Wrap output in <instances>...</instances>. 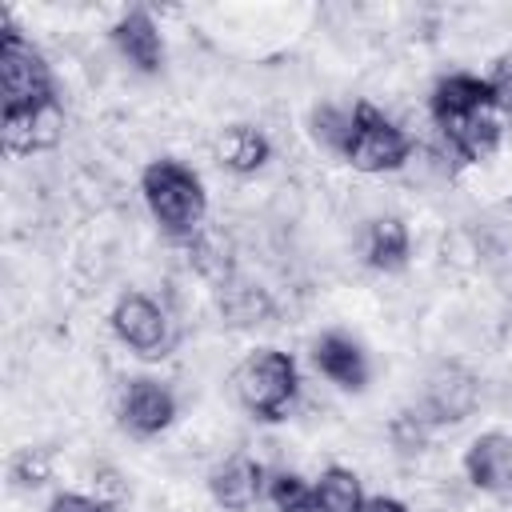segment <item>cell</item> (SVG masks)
Returning <instances> with one entry per match:
<instances>
[{
	"instance_id": "1",
	"label": "cell",
	"mask_w": 512,
	"mask_h": 512,
	"mask_svg": "<svg viewBox=\"0 0 512 512\" xmlns=\"http://www.w3.org/2000/svg\"><path fill=\"white\" fill-rule=\"evenodd\" d=\"M0 84H4V124H24L56 104L52 72L44 56L8 24L0 44Z\"/></svg>"
},
{
	"instance_id": "2",
	"label": "cell",
	"mask_w": 512,
	"mask_h": 512,
	"mask_svg": "<svg viewBox=\"0 0 512 512\" xmlns=\"http://www.w3.org/2000/svg\"><path fill=\"white\" fill-rule=\"evenodd\" d=\"M140 192H144V204L156 216V224L168 232H192L208 212L204 180L172 156H160L144 168Z\"/></svg>"
},
{
	"instance_id": "3",
	"label": "cell",
	"mask_w": 512,
	"mask_h": 512,
	"mask_svg": "<svg viewBox=\"0 0 512 512\" xmlns=\"http://www.w3.org/2000/svg\"><path fill=\"white\" fill-rule=\"evenodd\" d=\"M300 376L288 352L280 348H256L240 368H236V396L240 404L260 416V420H280L292 400H296Z\"/></svg>"
},
{
	"instance_id": "4",
	"label": "cell",
	"mask_w": 512,
	"mask_h": 512,
	"mask_svg": "<svg viewBox=\"0 0 512 512\" xmlns=\"http://www.w3.org/2000/svg\"><path fill=\"white\" fill-rule=\"evenodd\" d=\"M412 152V140L404 128H396L384 112L372 104H356L348 120V136L340 156L360 172H396Z\"/></svg>"
},
{
	"instance_id": "5",
	"label": "cell",
	"mask_w": 512,
	"mask_h": 512,
	"mask_svg": "<svg viewBox=\"0 0 512 512\" xmlns=\"http://www.w3.org/2000/svg\"><path fill=\"white\" fill-rule=\"evenodd\" d=\"M112 328H116V336L132 348V352H140V356H164V348H168V340H172V332H168V316H164V308L156 304V300H148L144 292H124L120 300H116V308H112Z\"/></svg>"
},
{
	"instance_id": "6",
	"label": "cell",
	"mask_w": 512,
	"mask_h": 512,
	"mask_svg": "<svg viewBox=\"0 0 512 512\" xmlns=\"http://www.w3.org/2000/svg\"><path fill=\"white\" fill-rule=\"evenodd\" d=\"M496 104H492V88L488 80L472 76V72H452L444 76L436 88H432V116L440 124V132L456 128V124H468L476 116H488Z\"/></svg>"
},
{
	"instance_id": "7",
	"label": "cell",
	"mask_w": 512,
	"mask_h": 512,
	"mask_svg": "<svg viewBox=\"0 0 512 512\" xmlns=\"http://www.w3.org/2000/svg\"><path fill=\"white\" fill-rule=\"evenodd\" d=\"M120 420H124V428L136 432V436H156V432H164V428L176 420V396H172L160 380L140 376V380H132V384L124 388Z\"/></svg>"
},
{
	"instance_id": "8",
	"label": "cell",
	"mask_w": 512,
	"mask_h": 512,
	"mask_svg": "<svg viewBox=\"0 0 512 512\" xmlns=\"http://www.w3.org/2000/svg\"><path fill=\"white\" fill-rule=\"evenodd\" d=\"M112 44L140 72H160V64H164V36L144 8H132L112 24Z\"/></svg>"
},
{
	"instance_id": "9",
	"label": "cell",
	"mask_w": 512,
	"mask_h": 512,
	"mask_svg": "<svg viewBox=\"0 0 512 512\" xmlns=\"http://www.w3.org/2000/svg\"><path fill=\"white\" fill-rule=\"evenodd\" d=\"M464 472L484 492H508L512 488V436L484 432L464 452Z\"/></svg>"
},
{
	"instance_id": "10",
	"label": "cell",
	"mask_w": 512,
	"mask_h": 512,
	"mask_svg": "<svg viewBox=\"0 0 512 512\" xmlns=\"http://www.w3.org/2000/svg\"><path fill=\"white\" fill-rule=\"evenodd\" d=\"M208 488H212V500H216L220 508H228V512H248V508H256L260 496H264V468H260L252 456H232V460H224V464L212 472Z\"/></svg>"
},
{
	"instance_id": "11",
	"label": "cell",
	"mask_w": 512,
	"mask_h": 512,
	"mask_svg": "<svg viewBox=\"0 0 512 512\" xmlns=\"http://www.w3.org/2000/svg\"><path fill=\"white\" fill-rule=\"evenodd\" d=\"M312 360L332 384H340L348 392H360L368 384V360H364L360 344L352 336H344V332H324L316 340V348H312Z\"/></svg>"
},
{
	"instance_id": "12",
	"label": "cell",
	"mask_w": 512,
	"mask_h": 512,
	"mask_svg": "<svg viewBox=\"0 0 512 512\" xmlns=\"http://www.w3.org/2000/svg\"><path fill=\"white\" fill-rule=\"evenodd\" d=\"M408 248H412V240H408L404 220H396V216H380V220L368 224L364 252H368V264H372V268H380V272H396V268H404V264H408Z\"/></svg>"
},
{
	"instance_id": "13",
	"label": "cell",
	"mask_w": 512,
	"mask_h": 512,
	"mask_svg": "<svg viewBox=\"0 0 512 512\" xmlns=\"http://www.w3.org/2000/svg\"><path fill=\"white\" fill-rule=\"evenodd\" d=\"M312 488H316V512H364L368 504L356 472L348 468H324Z\"/></svg>"
},
{
	"instance_id": "14",
	"label": "cell",
	"mask_w": 512,
	"mask_h": 512,
	"mask_svg": "<svg viewBox=\"0 0 512 512\" xmlns=\"http://www.w3.org/2000/svg\"><path fill=\"white\" fill-rule=\"evenodd\" d=\"M472 400H476V384L460 368H448L428 388V408L436 412L432 420H464V412L472 408Z\"/></svg>"
},
{
	"instance_id": "15",
	"label": "cell",
	"mask_w": 512,
	"mask_h": 512,
	"mask_svg": "<svg viewBox=\"0 0 512 512\" xmlns=\"http://www.w3.org/2000/svg\"><path fill=\"white\" fill-rule=\"evenodd\" d=\"M220 156H224V164H228L232 172H256V168L272 156V144H268V136H264L260 128L236 124V128L224 132V140H220Z\"/></svg>"
},
{
	"instance_id": "16",
	"label": "cell",
	"mask_w": 512,
	"mask_h": 512,
	"mask_svg": "<svg viewBox=\"0 0 512 512\" xmlns=\"http://www.w3.org/2000/svg\"><path fill=\"white\" fill-rule=\"evenodd\" d=\"M268 500L276 512H316V488L296 472H276L268 480Z\"/></svg>"
},
{
	"instance_id": "17",
	"label": "cell",
	"mask_w": 512,
	"mask_h": 512,
	"mask_svg": "<svg viewBox=\"0 0 512 512\" xmlns=\"http://www.w3.org/2000/svg\"><path fill=\"white\" fill-rule=\"evenodd\" d=\"M488 88H492V104L512 112V56H500L492 76H488Z\"/></svg>"
},
{
	"instance_id": "18",
	"label": "cell",
	"mask_w": 512,
	"mask_h": 512,
	"mask_svg": "<svg viewBox=\"0 0 512 512\" xmlns=\"http://www.w3.org/2000/svg\"><path fill=\"white\" fill-rule=\"evenodd\" d=\"M12 476L20 480V484H44V476H48V464H44V456L40 452H20L16 460H12Z\"/></svg>"
},
{
	"instance_id": "19",
	"label": "cell",
	"mask_w": 512,
	"mask_h": 512,
	"mask_svg": "<svg viewBox=\"0 0 512 512\" xmlns=\"http://www.w3.org/2000/svg\"><path fill=\"white\" fill-rule=\"evenodd\" d=\"M48 512H104V504L92 500V496H80V492H60L48 504Z\"/></svg>"
},
{
	"instance_id": "20",
	"label": "cell",
	"mask_w": 512,
	"mask_h": 512,
	"mask_svg": "<svg viewBox=\"0 0 512 512\" xmlns=\"http://www.w3.org/2000/svg\"><path fill=\"white\" fill-rule=\"evenodd\" d=\"M364 512H408V508H404L396 496H368Z\"/></svg>"
}]
</instances>
